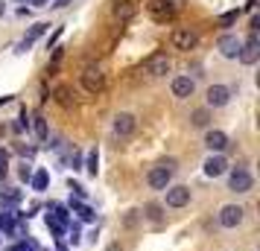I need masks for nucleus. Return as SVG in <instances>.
Listing matches in <instances>:
<instances>
[{"label": "nucleus", "mask_w": 260, "mask_h": 251, "mask_svg": "<svg viewBox=\"0 0 260 251\" xmlns=\"http://www.w3.org/2000/svg\"><path fill=\"white\" fill-rule=\"evenodd\" d=\"M173 172H176V161H173V158H167V161H161L158 167L149 169L146 184H149L152 190H167V187H170V178H173Z\"/></svg>", "instance_id": "f257e3e1"}, {"label": "nucleus", "mask_w": 260, "mask_h": 251, "mask_svg": "<svg viewBox=\"0 0 260 251\" xmlns=\"http://www.w3.org/2000/svg\"><path fill=\"white\" fill-rule=\"evenodd\" d=\"M79 82H82V88L88 94H103L106 91V73L100 70V67H94V64H88L79 73Z\"/></svg>", "instance_id": "f03ea898"}, {"label": "nucleus", "mask_w": 260, "mask_h": 251, "mask_svg": "<svg viewBox=\"0 0 260 251\" xmlns=\"http://www.w3.org/2000/svg\"><path fill=\"white\" fill-rule=\"evenodd\" d=\"M228 187L234 193H248L254 187V178H251V172H248L246 167H234L231 175H228Z\"/></svg>", "instance_id": "7ed1b4c3"}, {"label": "nucleus", "mask_w": 260, "mask_h": 251, "mask_svg": "<svg viewBox=\"0 0 260 251\" xmlns=\"http://www.w3.org/2000/svg\"><path fill=\"white\" fill-rule=\"evenodd\" d=\"M146 9H149V15H152L155 21H173L176 12H178L170 0H149V3H146Z\"/></svg>", "instance_id": "20e7f679"}, {"label": "nucleus", "mask_w": 260, "mask_h": 251, "mask_svg": "<svg viewBox=\"0 0 260 251\" xmlns=\"http://www.w3.org/2000/svg\"><path fill=\"white\" fill-rule=\"evenodd\" d=\"M205 99H208L211 108H222V105H228V99H231V88H228V85H211L208 94H205Z\"/></svg>", "instance_id": "39448f33"}, {"label": "nucleus", "mask_w": 260, "mask_h": 251, "mask_svg": "<svg viewBox=\"0 0 260 251\" xmlns=\"http://www.w3.org/2000/svg\"><path fill=\"white\" fill-rule=\"evenodd\" d=\"M240 47H243V41L237 35H231V32L219 35V41H216V50L222 53L225 59H237V56H240Z\"/></svg>", "instance_id": "423d86ee"}, {"label": "nucleus", "mask_w": 260, "mask_h": 251, "mask_svg": "<svg viewBox=\"0 0 260 251\" xmlns=\"http://www.w3.org/2000/svg\"><path fill=\"white\" fill-rule=\"evenodd\" d=\"M243 216H246V210H243L240 204H225L222 210H219V225L222 228H237L240 222H243Z\"/></svg>", "instance_id": "0eeeda50"}, {"label": "nucleus", "mask_w": 260, "mask_h": 251, "mask_svg": "<svg viewBox=\"0 0 260 251\" xmlns=\"http://www.w3.org/2000/svg\"><path fill=\"white\" fill-rule=\"evenodd\" d=\"M237 59L243 61V64H254V61L260 59V41H257V32H251L248 35V41L240 47V56Z\"/></svg>", "instance_id": "6e6552de"}, {"label": "nucleus", "mask_w": 260, "mask_h": 251, "mask_svg": "<svg viewBox=\"0 0 260 251\" xmlns=\"http://www.w3.org/2000/svg\"><path fill=\"white\" fill-rule=\"evenodd\" d=\"M135 129H138V120H135V114H129V111H120L117 117H114V134H120V137H129V134H135Z\"/></svg>", "instance_id": "1a4fd4ad"}, {"label": "nucleus", "mask_w": 260, "mask_h": 251, "mask_svg": "<svg viewBox=\"0 0 260 251\" xmlns=\"http://www.w3.org/2000/svg\"><path fill=\"white\" fill-rule=\"evenodd\" d=\"M196 44H199V35H196L193 29H176V32H173V47L181 50V53L193 50Z\"/></svg>", "instance_id": "9d476101"}, {"label": "nucleus", "mask_w": 260, "mask_h": 251, "mask_svg": "<svg viewBox=\"0 0 260 251\" xmlns=\"http://www.w3.org/2000/svg\"><path fill=\"white\" fill-rule=\"evenodd\" d=\"M170 67H173V61L167 59V53H155V56H149V61H146V73H149V76H167Z\"/></svg>", "instance_id": "9b49d317"}, {"label": "nucleus", "mask_w": 260, "mask_h": 251, "mask_svg": "<svg viewBox=\"0 0 260 251\" xmlns=\"http://www.w3.org/2000/svg\"><path fill=\"white\" fill-rule=\"evenodd\" d=\"M205 146L211 149V155H222V149L228 146V134L219 132V129H211L205 134Z\"/></svg>", "instance_id": "f8f14e48"}, {"label": "nucleus", "mask_w": 260, "mask_h": 251, "mask_svg": "<svg viewBox=\"0 0 260 251\" xmlns=\"http://www.w3.org/2000/svg\"><path fill=\"white\" fill-rule=\"evenodd\" d=\"M184 204H190V190L187 187H181V184L167 187V207H184Z\"/></svg>", "instance_id": "ddd939ff"}, {"label": "nucleus", "mask_w": 260, "mask_h": 251, "mask_svg": "<svg viewBox=\"0 0 260 251\" xmlns=\"http://www.w3.org/2000/svg\"><path fill=\"white\" fill-rule=\"evenodd\" d=\"M193 91H196V82L190 76H176L173 79V96L176 99H187V96H193Z\"/></svg>", "instance_id": "4468645a"}, {"label": "nucleus", "mask_w": 260, "mask_h": 251, "mask_svg": "<svg viewBox=\"0 0 260 251\" xmlns=\"http://www.w3.org/2000/svg\"><path fill=\"white\" fill-rule=\"evenodd\" d=\"M225 169H228V161H225L222 155H211L205 161V175H208V178H219Z\"/></svg>", "instance_id": "2eb2a0df"}, {"label": "nucleus", "mask_w": 260, "mask_h": 251, "mask_svg": "<svg viewBox=\"0 0 260 251\" xmlns=\"http://www.w3.org/2000/svg\"><path fill=\"white\" fill-rule=\"evenodd\" d=\"M111 12H114L117 21H132V18L138 15V6H135L132 0H117V3L111 6Z\"/></svg>", "instance_id": "dca6fc26"}, {"label": "nucleus", "mask_w": 260, "mask_h": 251, "mask_svg": "<svg viewBox=\"0 0 260 251\" xmlns=\"http://www.w3.org/2000/svg\"><path fill=\"white\" fill-rule=\"evenodd\" d=\"M47 26H50V24H32V26H29V32L24 35V41L18 44V53H26V50L32 47V41H38V38L47 32Z\"/></svg>", "instance_id": "f3484780"}, {"label": "nucleus", "mask_w": 260, "mask_h": 251, "mask_svg": "<svg viewBox=\"0 0 260 251\" xmlns=\"http://www.w3.org/2000/svg\"><path fill=\"white\" fill-rule=\"evenodd\" d=\"M71 210L73 213H79L82 222H94V210H91L85 202H79V199H71Z\"/></svg>", "instance_id": "a211bd4d"}, {"label": "nucleus", "mask_w": 260, "mask_h": 251, "mask_svg": "<svg viewBox=\"0 0 260 251\" xmlns=\"http://www.w3.org/2000/svg\"><path fill=\"white\" fill-rule=\"evenodd\" d=\"M190 123H193L196 129H208V123H211V114H208V108H196V111L190 114Z\"/></svg>", "instance_id": "6ab92c4d"}, {"label": "nucleus", "mask_w": 260, "mask_h": 251, "mask_svg": "<svg viewBox=\"0 0 260 251\" xmlns=\"http://www.w3.org/2000/svg\"><path fill=\"white\" fill-rule=\"evenodd\" d=\"M29 181H32V190H38V193L47 190V184H50V172H47V169H38V172H32V178H29Z\"/></svg>", "instance_id": "aec40b11"}, {"label": "nucleus", "mask_w": 260, "mask_h": 251, "mask_svg": "<svg viewBox=\"0 0 260 251\" xmlns=\"http://www.w3.org/2000/svg\"><path fill=\"white\" fill-rule=\"evenodd\" d=\"M32 132H36V137H38V140H47V137H50V129H47V120L41 117V114H38V117L32 120Z\"/></svg>", "instance_id": "412c9836"}, {"label": "nucleus", "mask_w": 260, "mask_h": 251, "mask_svg": "<svg viewBox=\"0 0 260 251\" xmlns=\"http://www.w3.org/2000/svg\"><path fill=\"white\" fill-rule=\"evenodd\" d=\"M96 169H100V152L91 149L88 158H85V172H88V175H96Z\"/></svg>", "instance_id": "4be33fe9"}, {"label": "nucleus", "mask_w": 260, "mask_h": 251, "mask_svg": "<svg viewBox=\"0 0 260 251\" xmlns=\"http://www.w3.org/2000/svg\"><path fill=\"white\" fill-rule=\"evenodd\" d=\"M0 202L3 204H18L21 202V190H15V187H3V190H0Z\"/></svg>", "instance_id": "5701e85b"}, {"label": "nucleus", "mask_w": 260, "mask_h": 251, "mask_svg": "<svg viewBox=\"0 0 260 251\" xmlns=\"http://www.w3.org/2000/svg\"><path fill=\"white\" fill-rule=\"evenodd\" d=\"M9 251H38V242L36 239H18L15 245H9Z\"/></svg>", "instance_id": "b1692460"}, {"label": "nucleus", "mask_w": 260, "mask_h": 251, "mask_svg": "<svg viewBox=\"0 0 260 251\" xmlns=\"http://www.w3.org/2000/svg\"><path fill=\"white\" fill-rule=\"evenodd\" d=\"M146 219H152V222H161L164 219V213H161V204H146Z\"/></svg>", "instance_id": "393cba45"}, {"label": "nucleus", "mask_w": 260, "mask_h": 251, "mask_svg": "<svg viewBox=\"0 0 260 251\" xmlns=\"http://www.w3.org/2000/svg\"><path fill=\"white\" fill-rule=\"evenodd\" d=\"M56 99H59L61 105H71V102H73V99H71V88L59 85V88H56Z\"/></svg>", "instance_id": "a878e982"}, {"label": "nucleus", "mask_w": 260, "mask_h": 251, "mask_svg": "<svg viewBox=\"0 0 260 251\" xmlns=\"http://www.w3.org/2000/svg\"><path fill=\"white\" fill-rule=\"evenodd\" d=\"M237 18H240V12H225V15H219V26H231V24H237Z\"/></svg>", "instance_id": "bb28decb"}, {"label": "nucleus", "mask_w": 260, "mask_h": 251, "mask_svg": "<svg viewBox=\"0 0 260 251\" xmlns=\"http://www.w3.org/2000/svg\"><path fill=\"white\" fill-rule=\"evenodd\" d=\"M71 193H73V199H79V202L85 199V187H82V184H73V181H71Z\"/></svg>", "instance_id": "cd10ccee"}, {"label": "nucleus", "mask_w": 260, "mask_h": 251, "mask_svg": "<svg viewBox=\"0 0 260 251\" xmlns=\"http://www.w3.org/2000/svg\"><path fill=\"white\" fill-rule=\"evenodd\" d=\"M18 172H21V181H29V178H32V169H29V164H24Z\"/></svg>", "instance_id": "c85d7f7f"}, {"label": "nucleus", "mask_w": 260, "mask_h": 251, "mask_svg": "<svg viewBox=\"0 0 260 251\" xmlns=\"http://www.w3.org/2000/svg\"><path fill=\"white\" fill-rule=\"evenodd\" d=\"M18 152H21L24 158H32V155H36V149H32V146H21V144H18Z\"/></svg>", "instance_id": "c756f323"}, {"label": "nucleus", "mask_w": 260, "mask_h": 251, "mask_svg": "<svg viewBox=\"0 0 260 251\" xmlns=\"http://www.w3.org/2000/svg\"><path fill=\"white\" fill-rule=\"evenodd\" d=\"M59 35H61V26H59V29H56V32H53V35H50V38H47V50L53 47V44H56V41H59Z\"/></svg>", "instance_id": "7c9ffc66"}, {"label": "nucleus", "mask_w": 260, "mask_h": 251, "mask_svg": "<svg viewBox=\"0 0 260 251\" xmlns=\"http://www.w3.org/2000/svg\"><path fill=\"white\" fill-rule=\"evenodd\" d=\"M71 242H73V245H76V242H79V228H76V225L71 228Z\"/></svg>", "instance_id": "2f4dec72"}, {"label": "nucleus", "mask_w": 260, "mask_h": 251, "mask_svg": "<svg viewBox=\"0 0 260 251\" xmlns=\"http://www.w3.org/2000/svg\"><path fill=\"white\" fill-rule=\"evenodd\" d=\"M106 251H120V245H117V242H114V245H108Z\"/></svg>", "instance_id": "473e14b6"}, {"label": "nucleus", "mask_w": 260, "mask_h": 251, "mask_svg": "<svg viewBox=\"0 0 260 251\" xmlns=\"http://www.w3.org/2000/svg\"><path fill=\"white\" fill-rule=\"evenodd\" d=\"M59 251H68V248H64V245H59Z\"/></svg>", "instance_id": "72a5a7b5"}]
</instances>
